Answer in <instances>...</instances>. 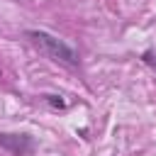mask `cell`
<instances>
[{
    "instance_id": "obj_1",
    "label": "cell",
    "mask_w": 156,
    "mask_h": 156,
    "mask_svg": "<svg viewBox=\"0 0 156 156\" xmlns=\"http://www.w3.org/2000/svg\"><path fill=\"white\" fill-rule=\"evenodd\" d=\"M24 37L32 39V44L39 46L46 56H51V58H56V61H61V63H68V66H78V63H80L78 51H76L73 46H68L63 39H58V37L44 32V29H27Z\"/></svg>"
},
{
    "instance_id": "obj_2",
    "label": "cell",
    "mask_w": 156,
    "mask_h": 156,
    "mask_svg": "<svg viewBox=\"0 0 156 156\" xmlns=\"http://www.w3.org/2000/svg\"><path fill=\"white\" fill-rule=\"evenodd\" d=\"M0 146L5 151H10L12 156H27L34 151V139L29 134H10V132H0Z\"/></svg>"
},
{
    "instance_id": "obj_3",
    "label": "cell",
    "mask_w": 156,
    "mask_h": 156,
    "mask_svg": "<svg viewBox=\"0 0 156 156\" xmlns=\"http://www.w3.org/2000/svg\"><path fill=\"white\" fill-rule=\"evenodd\" d=\"M44 100H46L51 107H58V110L66 107V100H61V95H44Z\"/></svg>"
},
{
    "instance_id": "obj_4",
    "label": "cell",
    "mask_w": 156,
    "mask_h": 156,
    "mask_svg": "<svg viewBox=\"0 0 156 156\" xmlns=\"http://www.w3.org/2000/svg\"><path fill=\"white\" fill-rule=\"evenodd\" d=\"M141 61H144L146 66L156 68V49H149V51H144V54H141Z\"/></svg>"
}]
</instances>
